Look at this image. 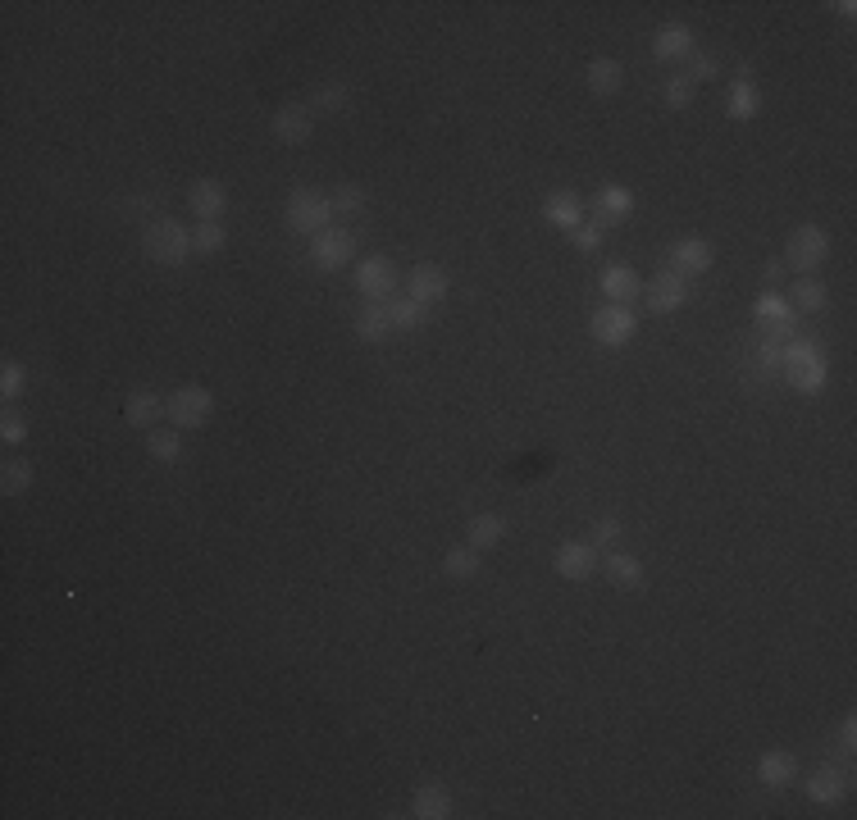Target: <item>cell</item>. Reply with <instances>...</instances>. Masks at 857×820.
<instances>
[{
    "label": "cell",
    "instance_id": "obj_1",
    "mask_svg": "<svg viewBox=\"0 0 857 820\" xmlns=\"http://www.w3.org/2000/svg\"><path fill=\"white\" fill-rule=\"evenodd\" d=\"M780 369H785V379L794 383V392H803V397H816V392L830 383L826 351L816 347L812 338L785 342V347H780Z\"/></svg>",
    "mask_w": 857,
    "mask_h": 820
},
{
    "label": "cell",
    "instance_id": "obj_2",
    "mask_svg": "<svg viewBox=\"0 0 857 820\" xmlns=\"http://www.w3.org/2000/svg\"><path fill=\"white\" fill-rule=\"evenodd\" d=\"M142 251H146V260H155V265H165V269L183 265L192 256V228H183L178 219H155L142 233Z\"/></svg>",
    "mask_w": 857,
    "mask_h": 820
},
{
    "label": "cell",
    "instance_id": "obj_3",
    "mask_svg": "<svg viewBox=\"0 0 857 820\" xmlns=\"http://www.w3.org/2000/svg\"><path fill=\"white\" fill-rule=\"evenodd\" d=\"M283 219H288L292 233L320 237L324 228H333V201L320 196L315 187H297V192L288 196V205H283Z\"/></svg>",
    "mask_w": 857,
    "mask_h": 820
},
{
    "label": "cell",
    "instance_id": "obj_4",
    "mask_svg": "<svg viewBox=\"0 0 857 820\" xmlns=\"http://www.w3.org/2000/svg\"><path fill=\"white\" fill-rule=\"evenodd\" d=\"M639 297H643V306H648V315H675V310H684L693 301V287L680 269L666 265L661 274L648 278V287H643Z\"/></svg>",
    "mask_w": 857,
    "mask_h": 820
},
{
    "label": "cell",
    "instance_id": "obj_5",
    "mask_svg": "<svg viewBox=\"0 0 857 820\" xmlns=\"http://www.w3.org/2000/svg\"><path fill=\"white\" fill-rule=\"evenodd\" d=\"M830 256V233L821 224H798L794 233H789L785 242V265L798 269V274H812V269H821Z\"/></svg>",
    "mask_w": 857,
    "mask_h": 820
},
{
    "label": "cell",
    "instance_id": "obj_6",
    "mask_svg": "<svg viewBox=\"0 0 857 820\" xmlns=\"http://www.w3.org/2000/svg\"><path fill=\"white\" fill-rule=\"evenodd\" d=\"M210 410H215V397L201 383H183L165 397V415L174 420V429H201L210 420Z\"/></svg>",
    "mask_w": 857,
    "mask_h": 820
},
{
    "label": "cell",
    "instance_id": "obj_7",
    "mask_svg": "<svg viewBox=\"0 0 857 820\" xmlns=\"http://www.w3.org/2000/svg\"><path fill=\"white\" fill-rule=\"evenodd\" d=\"M634 328H639V319H634L630 306H616V301H607V306L593 310L589 319V333L598 347H625V342L634 338Z\"/></svg>",
    "mask_w": 857,
    "mask_h": 820
},
{
    "label": "cell",
    "instance_id": "obj_8",
    "mask_svg": "<svg viewBox=\"0 0 857 820\" xmlns=\"http://www.w3.org/2000/svg\"><path fill=\"white\" fill-rule=\"evenodd\" d=\"M356 292L365 301H393L397 297V265L388 256H365L356 265Z\"/></svg>",
    "mask_w": 857,
    "mask_h": 820
},
{
    "label": "cell",
    "instance_id": "obj_9",
    "mask_svg": "<svg viewBox=\"0 0 857 820\" xmlns=\"http://www.w3.org/2000/svg\"><path fill=\"white\" fill-rule=\"evenodd\" d=\"M310 260L320 269H342L356 260V233L352 228H324L320 237H310Z\"/></svg>",
    "mask_w": 857,
    "mask_h": 820
},
{
    "label": "cell",
    "instance_id": "obj_10",
    "mask_svg": "<svg viewBox=\"0 0 857 820\" xmlns=\"http://www.w3.org/2000/svg\"><path fill=\"white\" fill-rule=\"evenodd\" d=\"M598 561H602V552L589 543V538H584V543H561L557 556H552L557 574H561V579H570V584H584V579L598 570Z\"/></svg>",
    "mask_w": 857,
    "mask_h": 820
},
{
    "label": "cell",
    "instance_id": "obj_11",
    "mask_svg": "<svg viewBox=\"0 0 857 820\" xmlns=\"http://www.w3.org/2000/svg\"><path fill=\"white\" fill-rule=\"evenodd\" d=\"M269 128H274V137L283 146H306L315 137V114H310V105H283Z\"/></svg>",
    "mask_w": 857,
    "mask_h": 820
},
{
    "label": "cell",
    "instance_id": "obj_12",
    "mask_svg": "<svg viewBox=\"0 0 857 820\" xmlns=\"http://www.w3.org/2000/svg\"><path fill=\"white\" fill-rule=\"evenodd\" d=\"M712 265H716V246L707 242V237H680V242L671 246V269H680L684 278L707 274Z\"/></svg>",
    "mask_w": 857,
    "mask_h": 820
},
{
    "label": "cell",
    "instance_id": "obj_13",
    "mask_svg": "<svg viewBox=\"0 0 857 820\" xmlns=\"http://www.w3.org/2000/svg\"><path fill=\"white\" fill-rule=\"evenodd\" d=\"M406 297H415L420 306H438V301H447V274L443 265H415L411 274H406Z\"/></svg>",
    "mask_w": 857,
    "mask_h": 820
},
{
    "label": "cell",
    "instance_id": "obj_14",
    "mask_svg": "<svg viewBox=\"0 0 857 820\" xmlns=\"http://www.w3.org/2000/svg\"><path fill=\"white\" fill-rule=\"evenodd\" d=\"M598 570L607 574V584H611V588H620V593H634V588L643 584V565H639V556L620 552V547H611V552H602Z\"/></svg>",
    "mask_w": 857,
    "mask_h": 820
},
{
    "label": "cell",
    "instance_id": "obj_15",
    "mask_svg": "<svg viewBox=\"0 0 857 820\" xmlns=\"http://www.w3.org/2000/svg\"><path fill=\"white\" fill-rule=\"evenodd\" d=\"M187 205H192V215L197 219H219L228 210V192L219 178H197V183L187 187Z\"/></svg>",
    "mask_w": 857,
    "mask_h": 820
},
{
    "label": "cell",
    "instance_id": "obj_16",
    "mask_svg": "<svg viewBox=\"0 0 857 820\" xmlns=\"http://www.w3.org/2000/svg\"><path fill=\"white\" fill-rule=\"evenodd\" d=\"M634 210V192L630 187H620V183H607L598 196H593V224H602V228H611L616 219H625Z\"/></svg>",
    "mask_w": 857,
    "mask_h": 820
},
{
    "label": "cell",
    "instance_id": "obj_17",
    "mask_svg": "<svg viewBox=\"0 0 857 820\" xmlns=\"http://www.w3.org/2000/svg\"><path fill=\"white\" fill-rule=\"evenodd\" d=\"M598 287H602V297L607 301H616V306H625V301H634L643 292V278L634 274L630 265H607L598 274Z\"/></svg>",
    "mask_w": 857,
    "mask_h": 820
},
{
    "label": "cell",
    "instance_id": "obj_18",
    "mask_svg": "<svg viewBox=\"0 0 857 820\" xmlns=\"http://www.w3.org/2000/svg\"><path fill=\"white\" fill-rule=\"evenodd\" d=\"M794 775H798V757H794V752L771 748V752H762V757H757V779H762L766 789H785V784H794Z\"/></svg>",
    "mask_w": 857,
    "mask_h": 820
},
{
    "label": "cell",
    "instance_id": "obj_19",
    "mask_svg": "<svg viewBox=\"0 0 857 820\" xmlns=\"http://www.w3.org/2000/svg\"><path fill=\"white\" fill-rule=\"evenodd\" d=\"M652 55L657 60H689L693 55V32L684 23H661L652 32Z\"/></svg>",
    "mask_w": 857,
    "mask_h": 820
},
{
    "label": "cell",
    "instance_id": "obj_20",
    "mask_svg": "<svg viewBox=\"0 0 857 820\" xmlns=\"http://www.w3.org/2000/svg\"><path fill=\"white\" fill-rule=\"evenodd\" d=\"M352 328H356V338H361V342L393 338V319H388V306H383V301H365V306L356 310Z\"/></svg>",
    "mask_w": 857,
    "mask_h": 820
},
{
    "label": "cell",
    "instance_id": "obj_21",
    "mask_svg": "<svg viewBox=\"0 0 857 820\" xmlns=\"http://www.w3.org/2000/svg\"><path fill=\"white\" fill-rule=\"evenodd\" d=\"M411 816L415 820H447L452 816V793L443 784H420L411 798Z\"/></svg>",
    "mask_w": 857,
    "mask_h": 820
},
{
    "label": "cell",
    "instance_id": "obj_22",
    "mask_svg": "<svg viewBox=\"0 0 857 820\" xmlns=\"http://www.w3.org/2000/svg\"><path fill=\"white\" fill-rule=\"evenodd\" d=\"M543 219L570 233V228L584 224V201H579L575 192H552L548 201H543Z\"/></svg>",
    "mask_w": 857,
    "mask_h": 820
},
{
    "label": "cell",
    "instance_id": "obj_23",
    "mask_svg": "<svg viewBox=\"0 0 857 820\" xmlns=\"http://www.w3.org/2000/svg\"><path fill=\"white\" fill-rule=\"evenodd\" d=\"M807 798L821 802V807H835V802L844 798V770H835V766H816L812 775H807Z\"/></svg>",
    "mask_w": 857,
    "mask_h": 820
},
{
    "label": "cell",
    "instance_id": "obj_24",
    "mask_svg": "<svg viewBox=\"0 0 857 820\" xmlns=\"http://www.w3.org/2000/svg\"><path fill=\"white\" fill-rule=\"evenodd\" d=\"M584 82H589L593 96H616L620 82H625V69H620V60H611V55H598V60L589 64V73H584Z\"/></svg>",
    "mask_w": 857,
    "mask_h": 820
},
{
    "label": "cell",
    "instance_id": "obj_25",
    "mask_svg": "<svg viewBox=\"0 0 857 820\" xmlns=\"http://www.w3.org/2000/svg\"><path fill=\"white\" fill-rule=\"evenodd\" d=\"M160 415H165V397H155V392H128L124 420L133 424V429H151Z\"/></svg>",
    "mask_w": 857,
    "mask_h": 820
},
{
    "label": "cell",
    "instance_id": "obj_26",
    "mask_svg": "<svg viewBox=\"0 0 857 820\" xmlns=\"http://www.w3.org/2000/svg\"><path fill=\"white\" fill-rule=\"evenodd\" d=\"M502 538H506L502 515H475V520H470V533H465V543L475 547V552H493V547H502Z\"/></svg>",
    "mask_w": 857,
    "mask_h": 820
},
{
    "label": "cell",
    "instance_id": "obj_27",
    "mask_svg": "<svg viewBox=\"0 0 857 820\" xmlns=\"http://www.w3.org/2000/svg\"><path fill=\"white\" fill-rule=\"evenodd\" d=\"M757 110H762V92H757V82L734 78V82H730V101H725V114L744 123V119H753Z\"/></svg>",
    "mask_w": 857,
    "mask_h": 820
},
{
    "label": "cell",
    "instance_id": "obj_28",
    "mask_svg": "<svg viewBox=\"0 0 857 820\" xmlns=\"http://www.w3.org/2000/svg\"><path fill=\"white\" fill-rule=\"evenodd\" d=\"M383 306H388L393 328H402V333H411V328H420L429 319V306H420L415 297H393V301H383Z\"/></svg>",
    "mask_w": 857,
    "mask_h": 820
},
{
    "label": "cell",
    "instance_id": "obj_29",
    "mask_svg": "<svg viewBox=\"0 0 857 820\" xmlns=\"http://www.w3.org/2000/svg\"><path fill=\"white\" fill-rule=\"evenodd\" d=\"M826 297H830V292H826V283H821V278H798V283L789 287V306L807 310V315L826 306Z\"/></svg>",
    "mask_w": 857,
    "mask_h": 820
},
{
    "label": "cell",
    "instance_id": "obj_30",
    "mask_svg": "<svg viewBox=\"0 0 857 820\" xmlns=\"http://www.w3.org/2000/svg\"><path fill=\"white\" fill-rule=\"evenodd\" d=\"M32 479H37V470H32L28 461H19V456L0 465V492H5V497H19V492H28Z\"/></svg>",
    "mask_w": 857,
    "mask_h": 820
},
{
    "label": "cell",
    "instance_id": "obj_31",
    "mask_svg": "<svg viewBox=\"0 0 857 820\" xmlns=\"http://www.w3.org/2000/svg\"><path fill=\"white\" fill-rule=\"evenodd\" d=\"M228 233L219 219H197V228H192V251H201V256H215V251H224Z\"/></svg>",
    "mask_w": 857,
    "mask_h": 820
},
{
    "label": "cell",
    "instance_id": "obj_32",
    "mask_svg": "<svg viewBox=\"0 0 857 820\" xmlns=\"http://www.w3.org/2000/svg\"><path fill=\"white\" fill-rule=\"evenodd\" d=\"M146 451H151V461L174 465L178 456H183V442H178V429H155L151 438H146Z\"/></svg>",
    "mask_w": 857,
    "mask_h": 820
},
{
    "label": "cell",
    "instance_id": "obj_33",
    "mask_svg": "<svg viewBox=\"0 0 857 820\" xmlns=\"http://www.w3.org/2000/svg\"><path fill=\"white\" fill-rule=\"evenodd\" d=\"M333 219H356L365 210V192L356 183H342V187H333Z\"/></svg>",
    "mask_w": 857,
    "mask_h": 820
},
{
    "label": "cell",
    "instance_id": "obj_34",
    "mask_svg": "<svg viewBox=\"0 0 857 820\" xmlns=\"http://www.w3.org/2000/svg\"><path fill=\"white\" fill-rule=\"evenodd\" d=\"M443 570L452 574V579H475V574H479V552H475L470 543H465V547H452V552L443 556Z\"/></svg>",
    "mask_w": 857,
    "mask_h": 820
},
{
    "label": "cell",
    "instance_id": "obj_35",
    "mask_svg": "<svg viewBox=\"0 0 857 820\" xmlns=\"http://www.w3.org/2000/svg\"><path fill=\"white\" fill-rule=\"evenodd\" d=\"M789 315H798V310L789 306V297H780L775 287H766L762 297L753 301V319H757V324H762V319H789Z\"/></svg>",
    "mask_w": 857,
    "mask_h": 820
},
{
    "label": "cell",
    "instance_id": "obj_36",
    "mask_svg": "<svg viewBox=\"0 0 857 820\" xmlns=\"http://www.w3.org/2000/svg\"><path fill=\"white\" fill-rule=\"evenodd\" d=\"M693 92H698V82H693L689 73H671V78H666V87H661V96H666V105H671V110L693 105Z\"/></svg>",
    "mask_w": 857,
    "mask_h": 820
},
{
    "label": "cell",
    "instance_id": "obj_37",
    "mask_svg": "<svg viewBox=\"0 0 857 820\" xmlns=\"http://www.w3.org/2000/svg\"><path fill=\"white\" fill-rule=\"evenodd\" d=\"M342 105H347V82H324L310 101V114H338Z\"/></svg>",
    "mask_w": 857,
    "mask_h": 820
},
{
    "label": "cell",
    "instance_id": "obj_38",
    "mask_svg": "<svg viewBox=\"0 0 857 820\" xmlns=\"http://www.w3.org/2000/svg\"><path fill=\"white\" fill-rule=\"evenodd\" d=\"M589 543L598 547V552H611V547L620 543V520H616V515H602V520H593Z\"/></svg>",
    "mask_w": 857,
    "mask_h": 820
},
{
    "label": "cell",
    "instance_id": "obj_39",
    "mask_svg": "<svg viewBox=\"0 0 857 820\" xmlns=\"http://www.w3.org/2000/svg\"><path fill=\"white\" fill-rule=\"evenodd\" d=\"M798 338V315L789 319H762V342H775V347H785V342Z\"/></svg>",
    "mask_w": 857,
    "mask_h": 820
},
{
    "label": "cell",
    "instance_id": "obj_40",
    "mask_svg": "<svg viewBox=\"0 0 857 820\" xmlns=\"http://www.w3.org/2000/svg\"><path fill=\"white\" fill-rule=\"evenodd\" d=\"M23 383H28V369H23L19 360H5V365H0V397L14 401L23 392Z\"/></svg>",
    "mask_w": 857,
    "mask_h": 820
},
{
    "label": "cell",
    "instance_id": "obj_41",
    "mask_svg": "<svg viewBox=\"0 0 857 820\" xmlns=\"http://www.w3.org/2000/svg\"><path fill=\"white\" fill-rule=\"evenodd\" d=\"M602 237H607V228L593 224V219H584L579 228H570V242H575V251H598Z\"/></svg>",
    "mask_w": 857,
    "mask_h": 820
},
{
    "label": "cell",
    "instance_id": "obj_42",
    "mask_svg": "<svg viewBox=\"0 0 857 820\" xmlns=\"http://www.w3.org/2000/svg\"><path fill=\"white\" fill-rule=\"evenodd\" d=\"M23 438H28V420H23L19 410H5V420H0V442H5V447H19Z\"/></svg>",
    "mask_w": 857,
    "mask_h": 820
},
{
    "label": "cell",
    "instance_id": "obj_43",
    "mask_svg": "<svg viewBox=\"0 0 857 820\" xmlns=\"http://www.w3.org/2000/svg\"><path fill=\"white\" fill-rule=\"evenodd\" d=\"M689 64H693V69H689V78H693V82L716 78V60H707V55H698V51H693V55H689Z\"/></svg>",
    "mask_w": 857,
    "mask_h": 820
},
{
    "label": "cell",
    "instance_id": "obj_44",
    "mask_svg": "<svg viewBox=\"0 0 857 820\" xmlns=\"http://www.w3.org/2000/svg\"><path fill=\"white\" fill-rule=\"evenodd\" d=\"M839 748H844V752L857 748V720H853V716L839 720Z\"/></svg>",
    "mask_w": 857,
    "mask_h": 820
},
{
    "label": "cell",
    "instance_id": "obj_45",
    "mask_svg": "<svg viewBox=\"0 0 857 820\" xmlns=\"http://www.w3.org/2000/svg\"><path fill=\"white\" fill-rule=\"evenodd\" d=\"M785 278V260H766V287H775Z\"/></svg>",
    "mask_w": 857,
    "mask_h": 820
},
{
    "label": "cell",
    "instance_id": "obj_46",
    "mask_svg": "<svg viewBox=\"0 0 857 820\" xmlns=\"http://www.w3.org/2000/svg\"><path fill=\"white\" fill-rule=\"evenodd\" d=\"M830 10H835V14H844V19H853V14H857V5H853V0H839V5H830Z\"/></svg>",
    "mask_w": 857,
    "mask_h": 820
}]
</instances>
